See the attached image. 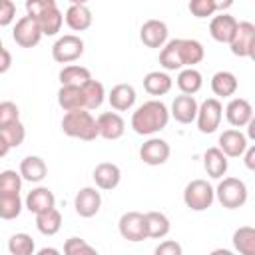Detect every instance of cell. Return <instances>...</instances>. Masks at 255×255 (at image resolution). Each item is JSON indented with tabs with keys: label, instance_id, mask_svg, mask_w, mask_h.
Listing matches in <instances>:
<instances>
[{
	"label": "cell",
	"instance_id": "cell-20",
	"mask_svg": "<svg viewBox=\"0 0 255 255\" xmlns=\"http://www.w3.org/2000/svg\"><path fill=\"white\" fill-rule=\"evenodd\" d=\"M92 20H94L92 10H90L86 4H82V2H72V4L68 6L66 14H64V22H66L68 28L74 30V32H84V30H88V28L92 26Z\"/></svg>",
	"mask_w": 255,
	"mask_h": 255
},
{
	"label": "cell",
	"instance_id": "cell-3",
	"mask_svg": "<svg viewBox=\"0 0 255 255\" xmlns=\"http://www.w3.org/2000/svg\"><path fill=\"white\" fill-rule=\"evenodd\" d=\"M215 199L225 207V209H239L247 203V185L239 177H223L217 187H213Z\"/></svg>",
	"mask_w": 255,
	"mask_h": 255
},
{
	"label": "cell",
	"instance_id": "cell-10",
	"mask_svg": "<svg viewBox=\"0 0 255 255\" xmlns=\"http://www.w3.org/2000/svg\"><path fill=\"white\" fill-rule=\"evenodd\" d=\"M171 155V147L161 137H149L139 145V159L145 165H163Z\"/></svg>",
	"mask_w": 255,
	"mask_h": 255
},
{
	"label": "cell",
	"instance_id": "cell-12",
	"mask_svg": "<svg viewBox=\"0 0 255 255\" xmlns=\"http://www.w3.org/2000/svg\"><path fill=\"white\" fill-rule=\"evenodd\" d=\"M167 36H169V30L163 20L151 18V20L143 22L139 28V40L147 48H163L167 44Z\"/></svg>",
	"mask_w": 255,
	"mask_h": 255
},
{
	"label": "cell",
	"instance_id": "cell-47",
	"mask_svg": "<svg viewBox=\"0 0 255 255\" xmlns=\"http://www.w3.org/2000/svg\"><path fill=\"white\" fill-rule=\"evenodd\" d=\"M10 68H12V54L6 48H2L0 50V74H6Z\"/></svg>",
	"mask_w": 255,
	"mask_h": 255
},
{
	"label": "cell",
	"instance_id": "cell-41",
	"mask_svg": "<svg viewBox=\"0 0 255 255\" xmlns=\"http://www.w3.org/2000/svg\"><path fill=\"white\" fill-rule=\"evenodd\" d=\"M187 8L195 18H207V16H215L217 2L215 0H191Z\"/></svg>",
	"mask_w": 255,
	"mask_h": 255
},
{
	"label": "cell",
	"instance_id": "cell-36",
	"mask_svg": "<svg viewBox=\"0 0 255 255\" xmlns=\"http://www.w3.org/2000/svg\"><path fill=\"white\" fill-rule=\"evenodd\" d=\"M24 201L20 199V193H0V219H16L22 213Z\"/></svg>",
	"mask_w": 255,
	"mask_h": 255
},
{
	"label": "cell",
	"instance_id": "cell-2",
	"mask_svg": "<svg viewBox=\"0 0 255 255\" xmlns=\"http://www.w3.org/2000/svg\"><path fill=\"white\" fill-rule=\"evenodd\" d=\"M62 131L68 137H76L82 141H94L98 137V124H96V118L88 110H74V112L64 114Z\"/></svg>",
	"mask_w": 255,
	"mask_h": 255
},
{
	"label": "cell",
	"instance_id": "cell-45",
	"mask_svg": "<svg viewBox=\"0 0 255 255\" xmlns=\"http://www.w3.org/2000/svg\"><path fill=\"white\" fill-rule=\"evenodd\" d=\"M16 18V4L12 0H0V26H10Z\"/></svg>",
	"mask_w": 255,
	"mask_h": 255
},
{
	"label": "cell",
	"instance_id": "cell-49",
	"mask_svg": "<svg viewBox=\"0 0 255 255\" xmlns=\"http://www.w3.org/2000/svg\"><path fill=\"white\" fill-rule=\"evenodd\" d=\"M8 151H10V145H8V141L4 139V135L0 133V157H4Z\"/></svg>",
	"mask_w": 255,
	"mask_h": 255
},
{
	"label": "cell",
	"instance_id": "cell-18",
	"mask_svg": "<svg viewBox=\"0 0 255 255\" xmlns=\"http://www.w3.org/2000/svg\"><path fill=\"white\" fill-rule=\"evenodd\" d=\"M24 207H26L30 213L38 215V213H44V211L56 207V197H54L52 189H48V187H44V185H38V187H34L32 191H28V195H26V199H24Z\"/></svg>",
	"mask_w": 255,
	"mask_h": 255
},
{
	"label": "cell",
	"instance_id": "cell-39",
	"mask_svg": "<svg viewBox=\"0 0 255 255\" xmlns=\"http://www.w3.org/2000/svg\"><path fill=\"white\" fill-rule=\"evenodd\" d=\"M64 255H100L86 239L82 237H70L64 243Z\"/></svg>",
	"mask_w": 255,
	"mask_h": 255
},
{
	"label": "cell",
	"instance_id": "cell-21",
	"mask_svg": "<svg viewBox=\"0 0 255 255\" xmlns=\"http://www.w3.org/2000/svg\"><path fill=\"white\" fill-rule=\"evenodd\" d=\"M135 98H137V94H135V88L131 84H118L108 94V102H110L112 110H116V112L131 110L135 104Z\"/></svg>",
	"mask_w": 255,
	"mask_h": 255
},
{
	"label": "cell",
	"instance_id": "cell-35",
	"mask_svg": "<svg viewBox=\"0 0 255 255\" xmlns=\"http://www.w3.org/2000/svg\"><path fill=\"white\" fill-rule=\"evenodd\" d=\"M82 92H84V100H86V110L88 112L90 110H98L104 104V100H106V88H104V84L98 82V80H94V78L82 86Z\"/></svg>",
	"mask_w": 255,
	"mask_h": 255
},
{
	"label": "cell",
	"instance_id": "cell-46",
	"mask_svg": "<svg viewBox=\"0 0 255 255\" xmlns=\"http://www.w3.org/2000/svg\"><path fill=\"white\" fill-rule=\"evenodd\" d=\"M243 163H245V167L249 169V171H253L255 169V145H247V149L243 151Z\"/></svg>",
	"mask_w": 255,
	"mask_h": 255
},
{
	"label": "cell",
	"instance_id": "cell-15",
	"mask_svg": "<svg viewBox=\"0 0 255 255\" xmlns=\"http://www.w3.org/2000/svg\"><path fill=\"white\" fill-rule=\"evenodd\" d=\"M96 124H98V137H104V139H120L126 131V122L124 118L118 114V112H104L96 118Z\"/></svg>",
	"mask_w": 255,
	"mask_h": 255
},
{
	"label": "cell",
	"instance_id": "cell-44",
	"mask_svg": "<svg viewBox=\"0 0 255 255\" xmlns=\"http://www.w3.org/2000/svg\"><path fill=\"white\" fill-rule=\"evenodd\" d=\"M153 255H183V249H181V243L175 241V239H165L161 241L155 249H153Z\"/></svg>",
	"mask_w": 255,
	"mask_h": 255
},
{
	"label": "cell",
	"instance_id": "cell-34",
	"mask_svg": "<svg viewBox=\"0 0 255 255\" xmlns=\"http://www.w3.org/2000/svg\"><path fill=\"white\" fill-rule=\"evenodd\" d=\"M60 227H62V213L56 207H52V209L36 215V229L42 235H48V237L50 235H56L60 231Z\"/></svg>",
	"mask_w": 255,
	"mask_h": 255
},
{
	"label": "cell",
	"instance_id": "cell-25",
	"mask_svg": "<svg viewBox=\"0 0 255 255\" xmlns=\"http://www.w3.org/2000/svg\"><path fill=\"white\" fill-rule=\"evenodd\" d=\"M203 167H205L209 177L221 179L227 173V169H229V159L221 153L219 147H209L203 153Z\"/></svg>",
	"mask_w": 255,
	"mask_h": 255
},
{
	"label": "cell",
	"instance_id": "cell-48",
	"mask_svg": "<svg viewBox=\"0 0 255 255\" xmlns=\"http://www.w3.org/2000/svg\"><path fill=\"white\" fill-rule=\"evenodd\" d=\"M34 255H62V253H60V249H56V247H42V249H38Z\"/></svg>",
	"mask_w": 255,
	"mask_h": 255
},
{
	"label": "cell",
	"instance_id": "cell-43",
	"mask_svg": "<svg viewBox=\"0 0 255 255\" xmlns=\"http://www.w3.org/2000/svg\"><path fill=\"white\" fill-rule=\"evenodd\" d=\"M54 4H56L54 0H26V16L38 18L40 14H44Z\"/></svg>",
	"mask_w": 255,
	"mask_h": 255
},
{
	"label": "cell",
	"instance_id": "cell-11",
	"mask_svg": "<svg viewBox=\"0 0 255 255\" xmlns=\"http://www.w3.org/2000/svg\"><path fill=\"white\" fill-rule=\"evenodd\" d=\"M237 18L227 14V12H219L211 18L209 22V34L215 42L219 44H229L235 36V30H237Z\"/></svg>",
	"mask_w": 255,
	"mask_h": 255
},
{
	"label": "cell",
	"instance_id": "cell-28",
	"mask_svg": "<svg viewBox=\"0 0 255 255\" xmlns=\"http://www.w3.org/2000/svg\"><path fill=\"white\" fill-rule=\"evenodd\" d=\"M58 106L64 112L86 110V100H84L82 88H78V86H60V90H58Z\"/></svg>",
	"mask_w": 255,
	"mask_h": 255
},
{
	"label": "cell",
	"instance_id": "cell-5",
	"mask_svg": "<svg viewBox=\"0 0 255 255\" xmlns=\"http://www.w3.org/2000/svg\"><path fill=\"white\" fill-rule=\"evenodd\" d=\"M221 118H223V104L217 98H207L197 108V116H195L197 129L201 133H213L219 128Z\"/></svg>",
	"mask_w": 255,
	"mask_h": 255
},
{
	"label": "cell",
	"instance_id": "cell-1",
	"mask_svg": "<svg viewBox=\"0 0 255 255\" xmlns=\"http://www.w3.org/2000/svg\"><path fill=\"white\" fill-rule=\"evenodd\" d=\"M169 110L161 100H147L131 114V129L137 135H153L167 128Z\"/></svg>",
	"mask_w": 255,
	"mask_h": 255
},
{
	"label": "cell",
	"instance_id": "cell-22",
	"mask_svg": "<svg viewBox=\"0 0 255 255\" xmlns=\"http://www.w3.org/2000/svg\"><path fill=\"white\" fill-rule=\"evenodd\" d=\"M20 177L22 181H30V183H40L46 175H48V165L40 155H26L20 161Z\"/></svg>",
	"mask_w": 255,
	"mask_h": 255
},
{
	"label": "cell",
	"instance_id": "cell-37",
	"mask_svg": "<svg viewBox=\"0 0 255 255\" xmlns=\"http://www.w3.org/2000/svg\"><path fill=\"white\" fill-rule=\"evenodd\" d=\"M8 253L10 255H34L36 253V245L32 235L28 233H14L8 239Z\"/></svg>",
	"mask_w": 255,
	"mask_h": 255
},
{
	"label": "cell",
	"instance_id": "cell-16",
	"mask_svg": "<svg viewBox=\"0 0 255 255\" xmlns=\"http://www.w3.org/2000/svg\"><path fill=\"white\" fill-rule=\"evenodd\" d=\"M225 118L233 126V129L245 128L253 120V106L245 98H231L225 106Z\"/></svg>",
	"mask_w": 255,
	"mask_h": 255
},
{
	"label": "cell",
	"instance_id": "cell-38",
	"mask_svg": "<svg viewBox=\"0 0 255 255\" xmlns=\"http://www.w3.org/2000/svg\"><path fill=\"white\" fill-rule=\"evenodd\" d=\"M20 189H22V177L16 169L0 171V193H20Z\"/></svg>",
	"mask_w": 255,
	"mask_h": 255
},
{
	"label": "cell",
	"instance_id": "cell-17",
	"mask_svg": "<svg viewBox=\"0 0 255 255\" xmlns=\"http://www.w3.org/2000/svg\"><path fill=\"white\" fill-rule=\"evenodd\" d=\"M94 181H96V187L98 189H104V191H112L120 185L122 181V169L112 163V161H102L94 167V173H92Z\"/></svg>",
	"mask_w": 255,
	"mask_h": 255
},
{
	"label": "cell",
	"instance_id": "cell-13",
	"mask_svg": "<svg viewBox=\"0 0 255 255\" xmlns=\"http://www.w3.org/2000/svg\"><path fill=\"white\" fill-rule=\"evenodd\" d=\"M217 147L221 149V153L225 157H241L243 151L247 149L249 145V139L247 135L241 131V129H225L219 133V139H217Z\"/></svg>",
	"mask_w": 255,
	"mask_h": 255
},
{
	"label": "cell",
	"instance_id": "cell-7",
	"mask_svg": "<svg viewBox=\"0 0 255 255\" xmlns=\"http://www.w3.org/2000/svg\"><path fill=\"white\" fill-rule=\"evenodd\" d=\"M231 54L239 58H255V24L243 20L237 24L235 36L229 42Z\"/></svg>",
	"mask_w": 255,
	"mask_h": 255
},
{
	"label": "cell",
	"instance_id": "cell-40",
	"mask_svg": "<svg viewBox=\"0 0 255 255\" xmlns=\"http://www.w3.org/2000/svg\"><path fill=\"white\" fill-rule=\"evenodd\" d=\"M0 133H2V135H4V139L8 141L10 149H12V147L22 145V143H24V139H26V128H24V124H22V122H16V124L6 126L4 129H0Z\"/></svg>",
	"mask_w": 255,
	"mask_h": 255
},
{
	"label": "cell",
	"instance_id": "cell-30",
	"mask_svg": "<svg viewBox=\"0 0 255 255\" xmlns=\"http://www.w3.org/2000/svg\"><path fill=\"white\" fill-rule=\"evenodd\" d=\"M42 30V36H56L60 30H62V24H64V14L60 12L58 4L50 6L44 14H40L38 18H34Z\"/></svg>",
	"mask_w": 255,
	"mask_h": 255
},
{
	"label": "cell",
	"instance_id": "cell-19",
	"mask_svg": "<svg viewBox=\"0 0 255 255\" xmlns=\"http://www.w3.org/2000/svg\"><path fill=\"white\" fill-rule=\"evenodd\" d=\"M197 108H199V104H197L195 96H183V94H179L171 102L169 116L175 122H179V124H191V122H195Z\"/></svg>",
	"mask_w": 255,
	"mask_h": 255
},
{
	"label": "cell",
	"instance_id": "cell-51",
	"mask_svg": "<svg viewBox=\"0 0 255 255\" xmlns=\"http://www.w3.org/2000/svg\"><path fill=\"white\" fill-rule=\"evenodd\" d=\"M247 128H249V137L253 139V137H255V118H253V120L247 124Z\"/></svg>",
	"mask_w": 255,
	"mask_h": 255
},
{
	"label": "cell",
	"instance_id": "cell-23",
	"mask_svg": "<svg viewBox=\"0 0 255 255\" xmlns=\"http://www.w3.org/2000/svg\"><path fill=\"white\" fill-rule=\"evenodd\" d=\"M177 48H179L183 68H193L195 64H199L205 58L203 44L193 40V38H177Z\"/></svg>",
	"mask_w": 255,
	"mask_h": 255
},
{
	"label": "cell",
	"instance_id": "cell-32",
	"mask_svg": "<svg viewBox=\"0 0 255 255\" xmlns=\"http://www.w3.org/2000/svg\"><path fill=\"white\" fill-rule=\"evenodd\" d=\"M58 78H60V84H62V86H78V88H82L86 82L92 80V74H90V70L84 68V66L68 64V66H64V68L60 70Z\"/></svg>",
	"mask_w": 255,
	"mask_h": 255
},
{
	"label": "cell",
	"instance_id": "cell-52",
	"mask_svg": "<svg viewBox=\"0 0 255 255\" xmlns=\"http://www.w3.org/2000/svg\"><path fill=\"white\" fill-rule=\"evenodd\" d=\"M2 48H4V44H2V38H0V50H2Z\"/></svg>",
	"mask_w": 255,
	"mask_h": 255
},
{
	"label": "cell",
	"instance_id": "cell-33",
	"mask_svg": "<svg viewBox=\"0 0 255 255\" xmlns=\"http://www.w3.org/2000/svg\"><path fill=\"white\" fill-rule=\"evenodd\" d=\"M159 66H161L165 72L183 70L181 56H179V48H177V38L167 40V44L159 50Z\"/></svg>",
	"mask_w": 255,
	"mask_h": 255
},
{
	"label": "cell",
	"instance_id": "cell-42",
	"mask_svg": "<svg viewBox=\"0 0 255 255\" xmlns=\"http://www.w3.org/2000/svg\"><path fill=\"white\" fill-rule=\"evenodd\" d=\"M20 122V110L14 102H0V129Z\"/></svg>",
	"mask_w": 255,
	"mask_h": 255
},
{
	"label": "cell",
	"instance_id": "cell-31",
	"mask_svg": "<svg viewBox=\"0 0 255 255\" xmlns=\"http://www.w3.org/2000/svg\"><path fill=\"white\" fill-rule=\"evenodd\" d=\"M233 249L239 255H255V227L251 225H241L239 229L233 231Z\"/></svg>",
	"mask_w": 255,
	"mask_h": 255
},
{
	"label": "cell",
	"instance_id": "cell-4",
	"mask_svg": "<svg viewBox=\"0 0 255 255\" xmlns=\"http://www.w3.org/2000/svg\"><path fill=\"white\" fill-rule=\"evenodd\" d=\"M215 191L207 179H191L183 189V203L191 211H205L213 205Z\"/></svg>",
	"mask_w": 255,
	"mask_h": 255
},
{
	"label": "cell",
	"instance_id": "cell-26",
	"mask_svg": "<svg viewBox=\"0 0 255 255\" xmlns=\"http://www.w3.org/2000/svg\"><path fill=\"white\" fill-rule=\"evenodd\" d=\"M143 223H145L147 239H163L169 233V229H171V223H169L167 215L161 213V211H147V213H143Z\"/></svg>",
	"mask_w": 255,
	"mask_h": 255
},
{
	"label": "cell",
	"instance_id": "cell-50",
	"mask_svg": "<svg viewBox=\"0 0 255 255\" xmlns=\"http://www.w3.org/2000/svg\"><path fill=\"white\" fill-rule=\"evenodd\" d=\"M209 255H235L231 249H223V247H217V249H213Z\"/></svg>",
	"mask_w": 255,
	"mask_h": 255
},
{
	"label": "cell",
	"instance_id": "cell-9",
	"mask_svg": "<svg viewBox=\"0 0 255 255\" xmlns=\"http://www.w3.org/2000/svg\"><path fill=\"white\" fill-rule=\"evenodd\" d=\"M118 229H120V235L126 241L139 243V241L147 239L145 223H143V213H139V211H126V213H122V217L118 221Z\"/></svg>",
	"mask_w": 255,
	"mask_h": 255
},
{
	"label": "cell",
	"instance_id": "cell-14",
	"mask_svg": "<svg viewBox=\"0 0 255 255\" xmlns=\"http://www.w3.org/2000/svg\"><path fill=\"white\" fill-rule=\"evenodd\" d=\"M102 207V193L96 187H82L74 197V209L80 217H94Z\"/></svg>",
	"mask_w": 255,
	"mask_h": 255
},
{
	"label": "cell",
	"instance_id": "cell-27",
	"mask_svg": "<svg viewBox=\"0 0 255 255\" xmlns=\"http://www.w3.org/2000/svg\"><path fill=\"white\" fill-rule=\"evenodd\" d=\"M171 86H173V80L167 72L153 70L143 76V90L149 96H165L171 90Z\"/></svg>",
	"mask_w": 255,
	"mask_h": 255
},
{
	"label": "cell",
	"instance_id": "cell-6",
	"mask_svg": "<svg viewBox=\"0 0 255 255\" xmlns=\"http://www.w3.org/2000/svg\"><path fill=\"white\" fill-rule=\"evenodd\" d=\"M84 54V40L76 34L60 36L52 46V58L58 64H72Z\"/></svg>",
	"mask_w": 255,
	"mask_h": 255
},
{
	"label": "cell",
	"instance_id": "cell-29",
	"mask_svg": "<svg viewBox=\"0 0 255 255\" xmlns=\"http://www.w3.org/2000/svg\"><path fill=\"white\" fill-rule=\"evenodd\" d=\"M175 84L183 96H195L203 86V76L195 68H183V70H179Z\"/></svg>",
	"mask_w": 255,
	"mask_h": 255
},
{
	"label": "cell",
	"instance_id": "cell-8",
	"mask_svg": "<svg viewBox=\"0 0 255 255\" xmlns=\"http://www.w3.org/2000/svg\"><path fill=\"white\" fill-rule=\"evenodd\" d=\"M12 38L20 48H34L42 40V30L32 16H22L14 24Z\"/></svg>",
	"mask_w": 255,
	"mask_h": 255
},
{
	"label": "cell",
	"instance_id": "cell-24",
	"mask_svg": "<svg viewBox=\"0 0 255 255\" xmlns=\"http://www.w3.org/2000/svg\"><path fill=\"white\" fill-rule=\"evenodd\" d=\"M239 88L237 76L233 72L227 70H219L211 76V92L215 94V98H231Z\"/></svg>",
	"mask_w": 255,
	"mask_h": 255
}]
</instances>
